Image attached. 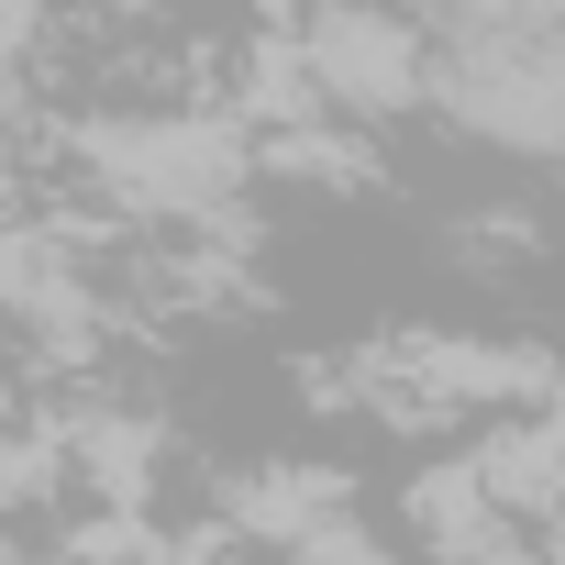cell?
I'll list each match as a JSON object with an SVG mask.
<instances>
[{
	"label": "cell",
	"mask_w": 565,
	"mask_h": 565,
	"mask_svg": "<svg viewBox=\"0 0 565 565\" xmlns=\"http://www.w3.org/2000/svg\"><path fill=\"white\" fill-rule=\"evenodd\" d=\"M67 167L100 211L156 233H233V200L266 178L244 111H89L67 134Z\"/></svg>",
	"instance_id": "cell-1"
},
{
	"label": "cell",
	"mask_w": 565,
	"mask_h": 565,
	"mask_svg": "<svg viewBox=\"0 0 565 565\" xmlns=\"http://www.w3.org/2000/svg\"><path fill=\"white\" fill-rule=\"evenodd\" d=\"M300 67L322 89V111L344 122H399L433 100V23L399 0H300Z\"/></svg>",
	"instance_id": "cell-2"
},
{
	"label": "cell",
	"mask_w": 565,
	"mask_h": 565,
	"mask_svg": "<svg viewBox=\"0 0 565 565\" xmlns=\"http://www.w3.org/2000/svg\"><path fill=\"white\" fill-rule=\"evenodd\" d=\"M0 322H23L56 366H78L100 344V289L78 277V255L45 222H23V211H0Z\"/></svg>",
	"instance_id": "cell-3"
},
{
	"label": "cell",
	"mask_w": 565,
	"mask_h": 565,
	"mask_svg": "<svg viewBox=\"0 0 565 565\" xmlns=\"http://www.w3.org/2000/svg\"><path fill=\"white\" fill-rule=\"evenodd\" d=\"M411 399H444V411H532V399H554V366L532 355V344H477V333H411V344H388L377 355ZM399 399V411H411Z\"/></svg>",
	"instance_id": "cell-4"
},
{
	"label": "cell",
	"mask_w": 565,
	"mask_h": 565,
	"mask_svg": "<svg viewBox=\"0 0 565 565\" xmlns=\"http://www.w3.org/2000/svg\"><path fill=\"white\" fill-rule=\"evenodd\" d=\"M222 532L244 543H277V554H377L388 532L344 510V477H311V466H255L244 488H222Z\"/></svg>",
	"instance_id": "cell-5"
},
{
	"label": "cell",
	"mask_w": 565,
	"mask_h": 565,
	"mask_svg": "<svg viewBox=\"0 0 565 565\" xmlns=\"http://www.w3.org/2000/svg\"><path fill=\"white\" fill-rule=\"evenodd\" d=\"M56 433H67V466H78V488H100V499H122V510H145L156 488H167V422L145 411V399H67L56 411Z\"/></svg>",
	"instance_id": "cell-6"
},
{
	"label": "cell",
	"mask_w": 565,
	"mask_h": 565,
	"mask_svg": "<svg viewBox=\"0 0 565 565\" xmlns=\"http://www.w3.org/2000/svg\"><path fill=\"white\" fill-rule=\"evenodd\" d=\"M411 532L422 543H444V554H510L521 543V510L477 477V455L466 466H433L422 488H411Z\"/></svg>",
	"instance_id": "cell-7"
},
{
	"label": "cell",
	"mask_w": 565,
	"mask_h": 565,
	"mask_svg": "<svg viewBox=\"0 0 565 565\" xmlns=\"http://www.w3.org/2000/svg\"><path fill=\"white\" fill-rule=\"evenodd\" d=\"M255 167L266 178H300V189H366L377 178V145H366V122H322V111H300V122H266L255 134Z\"/></svg>",
	"instance_id": "cell-8"
},
{
	"label": "cell",
	"mask_w": 565,
	"mask_h": 565,
	"mask_svg": "<svg viewBox=\"0 0 565 565\" xmlns=\"http://www.w3.org/2000/svg\"><path fill=\"white\" fill-rule=\"evenodd\" d=\"M67 477H78V466H67V433H56V422H23V411L0 422V521H12V510H45Z\"/></svg>",
	"instance_id": "cell-9"
},
{
	"label": "cell",
	"mask_w": 565,
	"mask_h": 565,
	"mask_svg": "<svg viewBox=\"0 0 565 565\" xmlns=\"http://www.w3.org/2000/svg\"><path fill=\"white\" fill-rule=\"evenodd\" d=\"M34 56H45V0H0V100L23 89Z\"/></svg>",
	"instance_id": "cell-10"
},
{
	"label": "cell",
	"mask_w": 565,
	"mask_h": 565,
	"mask_svg": "<svg viewBox=\"0 0 565 565\" xmlns=\"http://www.w3.org/2000/svg\"><path fill=\"white\" fill-rule=\"evenodd\" d=\"M12 411H23V399H12V377H0V422H12Z\"/></svg>",
	"instance_id": "cell-11"
}]
</instances>
